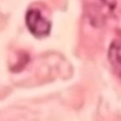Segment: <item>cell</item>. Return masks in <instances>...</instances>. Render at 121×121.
<instances>
[{
	"label": "cell",
	"instance_id": "obj_1",
	"mask_svg": "<svg viewBox=\"0 0 121 121\" xmlns=\"http://www.w3.org/2000/svg\"><path fill=\"white\" fill-rule=\"evenodd\" d=\"M26 24L28 30L37 38L47 36L50 32V22L38 9H29L26 12Z\"/></svg>",
	"mask_w": 121,
	"mask_h": 121
},
{
	"label": "cell",
	"instance_id": "obj_2",
	"mask_svg": "<svg viewBox=\"0 0 121 121\" xmlns=\"http://www.w3.org/2000/svg\"><path fill=\"white\" fill-rule=\"evenodd\" d=\"M108 59L115 75L121 78V40H115L111 43Z\"/></svg>",
	"mask_w": 121,
	"mask_h": 121
}]
</instances>
